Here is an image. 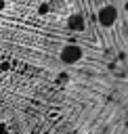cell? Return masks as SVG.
Masks as SVG:
<instances>
[{"label": "cell", "instance_id": "obj_4", "mask_svg": "<svg viewBox=\"0 0 128 134\" xmlns=\"http://www.w3.org/2000/svg\"><path fill=\"white\" fill-rule=\"evenodd\" d=\"M38 13H40V15H44V13H48V4H40V8H38Z\"/></svg>", "mask_w": 128, "mask_h": 134}, {"label": "cell", "instance_id": "obj_1", "mask_svg": "<svg viewBox=\"0 0 128 134\" xmlns=\"http://www.w3.org/2000/svg\"><path fill=\"white\" fill-rule=\"evenodd\" d=\"M118 17H120V13H118V8H115L113 4H105V6H101L99 13H97V21H99L103 27H113V23L118 21Z\"/></svg>", "mask_w": 128, "mask_h": 134}, {"label": "cell", "instance_id": "obj_5", "mask_svg": "<svg viewBox=\"0 0 128 134\" xmlns=\"http://www.w3.org/2000/svg\"><path fill=\"white\" fill-rule=\"evenodd\" d=\"M4 8H6V0H0V13H2Z\"/></svg>", "mask_w": 128, "mask_h": 134}, {"label": "cell", "instance_id": "obj_3", "mask_svg": "<svg viewBox=\"0 0 128 134\" xmlns=\"http://www.w3.org/2000/svg\"><path fill=\"white\" fill-rule=\"evenodd\" d=\"M67 27L71 29V31H84L86 29V21H84V17L82 15H78V13H73V15H69V19H67Z\"/></svg>", "mask_w": 128, "mask_h": 134}, {"label": "cell", "instance_id": "obj_2", "mask_svg": "<svg viewBox=\"0 0 128 134\" xmlns=\"http://www.w3.org/2000/svg\"><path fill=\"white\" fill-rule=\"evenodd\" d=\"M82 57H84V52H82V48H80L78 44H65L63 50H61V61L67 63V65L78 63Z\"/></svg>", "mask_w": 128, "mask_h": 134}]
</instances>
